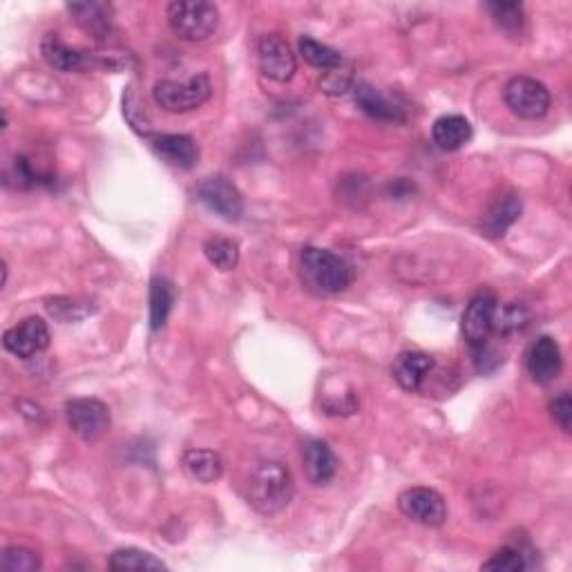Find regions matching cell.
<instances>
[{
	"mask_svg": "<svg viewBox=\"0 0 572 572\" xmlns=\"http://www.w3.org/2000/svg\"><path fill=\"white\" fill-rule=\"evenodd\" d=\"M488 12L492 14L497 25H501L503 30L508 32H517L521 30L523 21H526V14H523V5L521 3H488Z\"/></svg>",
	"mask_w": 572,
	"mask_h": 572,
	"instance_id": "cell-29",
	"label": "cell"
},
{
	"mask_svg": "<svg viewBox=\"0 0 572 572\" xmlns=\"http://www.w3.org/2000/svg\"><path fill=\"white\" fill-rule=\"evenodd\" d=\"M108 568L114 572H132V570L146 572V570H166V564L146 550L123 548L112 552Z\"/></svg>",
	"mask_w": 572,
	"mask_h": 572,
	"instance_id": "cell-23",
	"label": "cell"
},
{
	"mask_svg": "<svg viewBox=\"0 0 572 572\" xmlns=\"http://www.w3.org/2000/svg\"><path fill=\"white\" fill-rule=\"evenodd\" d=\"M526 367L530 378L539 385H548L557 380L564 367V358H561V349L555 338L541 336L532 342L526 356Z\"/></svg>",
	"mask_w": 572,
	"mask_h": 572,
	"instance_id": "cell-12",
	"label": "cell"
},
{
	"mask_svg": "<svg viewBox=\"0 0 572 572\" xmlns=\"http://www.w3.org/2000/svg\"><path fill=\"white\" fill-rule=\"evenodd\" d=\"M528 568L526 555H523L521 548L514 546H503L501 550L494 552V555L483 561L481 570H494V572H521Z\"/></svg>",
	"mask_w": 572,
	"mask_h": 572,
	"instance_id": "cell-28",
	"label": "cell"
},
{
	"mask_svg": "<svg viewBox=\"0 0 572 572\" xmlns=\"http://www.w3.org/2000/svg\"><path fill=\"white\" fill-rule=\"evenodd\" d=\"M0 568L5 572H36L41 570V557L23 546H9L0 557Z\"/></svg>",
	"mask_w": 572,
	"mask_h": 572,
	"instance_id": "cell-27",
	"label": "cell"
},
{
	"mask_svg": "<svg viewBox=\"0 0 572 572\" xmlns=\"http://www.w3.org/2000/svg\"><path fill=\"white\" fill-rule=\"evenodd\" d=\"M204 255L219 271H233L240 262V246L228 237H211L204 242Z\"/></svg>",
	"mask_w": 572,
	"mask_h": 572,
	"instance_id": "cell-25",
	"label": "cell"
},
{
	"mask_svg": "<svg viewBox=\"0 0 572 572\" xmlns=\"http://www.w3.org/2000/svg\"><path fill=\"white\" fill-rule=\"evenodd\" d=\"M528 322L530 311L526 304L510 302L497 309V316H494V333H499V336H514V333H521L526 329Z\"/></svg>",
	"mask_w": 572,
	"mask_h": 572,
	"instance_id": "cell-26",
	"label": "cell"
},
{
	"mask_svg": "<svg viewBox=\"0 0 572 572\" xmlns=\"http://www.w3.org/2000/svg\"><path fill=\"white\" fill-rule=\"evenodd\" d=\"M170 30L184 41H204L217 30L219 12L208 0H181L166 9Z\"/></svg>",
	"mask_w": 572,
	"mask_h": 572,
	"instance_id": "cell-3",
	"label": "cell"
},
{
	"mask_svg": "<svg viewBox=\"0 0 572 572\" xmlns=\"http://www.w3.org/2000/svg\"><path fill=\"white\" fill-rule=\"evenodd\" d=\"M41 54L45 63L50 68L59 70V72H83L92 68V59L85 56L79 50H72L70 45H65L59 34H45V38L41 41Z\"/></svg>",
	"mask_w": 572,
	"mask_h": 572,
	"instance_id": "cell-16",
	"label": "cell"
},
{
	"mask_svg": "<svg viewBox=\"0 0 572 572\" xmlns=\"http://www.w3.org/2000/svg\"><path fill=\"white\" fill-rule=\"evenodd\" d=\"M148 146L164 164L190 170L199 159V146L188 135H148Z\"/></svg>",
	"mask_w": 572,
	"mask_h": 572,
	"instance_id": "cell-13",
	"label": "cell"
},
{
	"mask_svg": "<svg viewBox=\"0 0 572 572\" xmlns=\"http://www.w3.org/2000/svg\"><path fill=\"white\" fill-rule=\"evenodd\" d=\"M550 414L555 418V423L564 429L566 434H570V427H572V400L570 396L564 392L559 394L555 400L550 403Z\"/></svg>",
	"mask_w": 572,
	"mask_h": 572,
	"instance_id": "cell-31",
	"label": "cell"
},
{
	"mask_svg": "<svg viewBox=\"0 0 572 572\" xmlns=\"http://www.w3.org/2000/svg\"><path fill=\"white\" fill-rule=\"evenodd\" d=\"M302 275L309 286H313L318 293L336 295L347 291L351 282H354V271L351 266L342 260L340 255L331 253L327 249H318V246H307L300 255Z\"/></svg>",
	"mask_w": 572,
	"mask_h": 572,
	"instance_id": "cell-2",
	"label": "cell"
},
{
	"mask_svg": "<svg viewBox=\"0 0 572 572\" xmlns=\"http://www.w3.org/2000/svg\"><path fill=\"white\" fill-rule=\"evenodd\" d=\"M211 79L206 74H195L188 81H157L152 88V99L166 112L184 114L202 108L211 97Z\"/></svg>",
	"mask_w": 572,
	"mask_h": 572,
	"instance_id": "cell-4",
	"label": "cell"
},
{
	"mask_svg": "<svg viewBox=\"0 0 572 572\" xmlns=\"http://www.w3.org/2000/svg\"><path fill=\"white\" fill-rule=\"evenodd\" d=\"M320 88L327 94H345L351 88V74L342 72L340 68L324 72L320 79Z\"/></svg>",
	"mask_w": 572,
	"mask_h": 572,
	"instance_id": "cell-32",
	"label": "cell"
},
{
	"mask_svg": "<svg viewBox=\"0 0 572 572\" xmlns=\"http://www.w3.org/2000/svg\"><path fill=\"white\" fill-rule=\"evenodd\" d=\"M523 211V202L517 193H503L494 199L488 211L483 213L481 231L488 237H503L505 231L517 222Z\"/></svg>",
	"mask_w": 572,
	"mask_h": 572,
	"instance_id": "cell-15",
	"label": "cell"
},
{
	"mask_svg": "<svg viewBox=\"0 0 572 572\" xmlns=\"http://www.w3.org/2000/svg\"><path fill=\"white\" fill-rule=\"evenodd\" d=\"M3 345L9 354L18 358H34L50 347V329H47V322L41 318H27L5 331Z\"/></svg>",
	"mask_w": 572,
	"mask_h": 572,
	"instance_id": "cell-11",
	"label": "cell"
},
{
	"mask_svg": "<svg viewBox=\"0 0 572 572\" xmlns=\"http://www.w3.org/2000/svg\"><path fill=\"white\" fill-rule=\"evenodd\" d=\"M398 508L407 519L421 523L425 528H438L443 526L447 519V505L445 499L432 488H409L398 497Z\"/></svg>",
	"mask_w": 572,
	"mask_h": 572,
	"instance_id": "cell-9",
	"label": "cell"
},
{
	"mask_svg": "<svg viewBox=\"0 0 572 572\" xmlns=\"http://www.w3.org/2000/svg\"><path fill=\"white\" fill-rule=\"evenodd\" d=\"M432 139L441 150L456 152L470 143L472 123L461 114H445V117H438L434 121Z\"/></svg>",
	"mask_w": 572,
	"mask_h": 572,
	"instance_id": "cell-18",
	"label": "cell"
},
{
	"mask_svg": "<svg viewBox=\"0 0 572 572\" xmlns=\"http://www.w3.org/2000/svg\"><path fill=\"white\" fill-rule=\"evenodd\" d=\"M47 311H50V316L56 318L59 322H79L85 316H90L92 309L85 307V304L70 300V298H54V300H47Z\"/></svg>",
	"mask_w": 572,
	"mask_h": 572,
	"instance_id": "cell-30",
	"label": "cell"
},
{
	"mask_svg": "<svg viewBox=\"0 0 572 572\" xmlns=\"http://www.w3.org/2000/svg\"><path fill=\"white\" fill-rule=\"evenodd\" d=\"M354 97L358 108L367 114V117L376 121H403V112L398 106H394L392 101L385 99L374 85L369 83H358L354 88Z\"/></svg>",
	"mask_w": 572,
	"mask_h": 572,
	"instance_id": "cell-20",
	"label": "cell"
},
{
	"mask_svg": "<svg viewBox=\"0 0 572 572\" xmlns=\"http://www.w3.org/2000/svg\"><path fill=\"white\" fill-rule=\"evenodd\" d=\"M175 304V291L173 284L166 278H152L150 282V329L159 331L166 327V322L170 318V311H173Z\"/></svg>",
	"mask_w": 572,
	"mask_h": 572,
	"instance_id": "cell-22",
	"label": "cell"
},
{
	"mask_svg": "<svg viewBox=\"0 0 572 572\" xmlns=\"http://www.w3.org/2000/svg\"><path fill=\"white\" fill-rule=\"evenodd\" d=\"M197 199L208 211L226 222H240L244 215V199L240 190L226 177H208L197 186Z\"/></svg>",
	"mask_w": 572,
	"mask_h": 572,
	"instance_id": "cell-8",
	"label": "cell"
},
{
	"mask_svg": "<svg viewBox=\"0 0 572 572\" xmlns=\"http://www.w3.org/2000/svg\"><path fill=\"white\" fill-rule=\"evenodd\" d=\"M497 309L499 300L490 289L479 291L476 295H472L470 302H467L461 318V329L465 342L472 349V354L483 347H488L490 336L494 333V316H497Z\"/></svg>",
	"mask_w": 572,
	"mask_h": 572,
	"instance_id": "cell-6",
	"label": "cell"
},
{
	"mask_svg": "<svg viewBox=\"0 0 572 572\" xmlns=\"http://www.w3.org/2000/svg\"><path fill=\"white\" fill-rule=\"evenodd\" d=\"M434 369V358L423 351H403L394 360V380L405 389V392H418L427 380V376L432 374Z\"/></svg>",
	"mask_w": 572,
	"mask_h": 572,
	"instance_id": "cell-14",
	"label": "cell"
},
{
	"mask_svg": "<svg viewBox=\"0 0 572 572\" xmlns=\"http://www.w3.org/2000/svg\"><path fill=\"white\" fill-rule=\"evenodd\" d=\"M74 21L94 38H106L112 30V7L106 3H72L68 5Z\"/></svg>",
	"mask_w": 572,
	"mask_h": 572,
	"instance_id": "cell-19",
	"label": "cell"
},
{
	"mask_svg": "<svg viewBox=\"0 0 572 572\" xmlns=\"http://www.w3.org/2000/svg\"><path fill=\"white\" fill-rule=\"evenodd\" d=\"M304 472L313 485H327L338 472V459L324 441H309L302 450Z\"/></svg>",
	"mask_w": 572,
	"mask_h": 572,
	"instance_id": "cell-17",
	"label": "cell"
},
{
	"mask_svg": "<svg viewBox=\"0 0 572 572\" xmlns=\"http://www.w3.org/2000/svg\"><path fill=\"white\" fill-rule=\"evenodd\" d=\"M295 483L284 463L269 461L255 467L249 481V501L262 514H275L291 503Z\"/></svg>",
	"mask_w": 572,
	"mask_h": 572,
	"instance_id": "cell-1",
	"label": "cell"
},
{
	"mask_svg": "<svg viewBox=\"0 0 572 572\" xmlns=\"http://www.w3.org/2000/svg\"><path fill=\"white\" fill-rule=\"evenodd\" d=\"M65 416L76 436L94 443L110 429V409L97 398H74L65 405Z\"/></svg>",
	"mask_w": 572,
	"mask_h": 572,
	"instance_id": "cell-7",
	"label": "cell"
},
{
	"mask_svg": "<svg viewBox=\"0 0 572 572\" xmlns=\"http://www.w3.org/2000/svg\"><path fill=\"white\" fill-rule=\"evenodd\" d=\"M257 59H260V70L271 81L286 83L298 72V61L291 45L278 34H266L257 43Z\"/></svg>",
	"mask_w": 572,
	"mask_h": 572,
	"instance_id": "cell-10",
	"label": "cell"
},
{
	"mask_svg": "<svg viewBox=\"0 0 572 572\" xmlns=\"http://www.w3.org/2000/svg\"><path fill=\"white\" fill-rule=\"evenodd\" d=\"M184 467L199 483H215L224 474L222 456L213 450H186Z\"/></svg>",
	"mask_w": 572,
	"mask_h": 572,
	"instance_id": "cell-21",
	"label": "cell"
},
{
	"mask_svg": "<svg viewBox=\"0 0 572 572\" xmlns=\"http://www.w3.org/2000/svg\"><path fill=\"white\" fill-rule=\"evenodd\" d=\"M503 101L519 119L535 121L546 117L550 110V92L532 76H514L503 88Z\"/></svg>",
	"mask_w": 572,
	"mask_h": 572,
	"instance_id": "cell-5",
	"label": "cell"
},
{
	"mask_svg": "<svg viewBox=\"0 0 572 572\" xmlns=\"http://www.w3.org/2000/svg\"><path fill=\"white\" fill-rule=\"evenodd\" d=\"M300 54L309 65H313V68H318V70H324V72L336 70L342 65V54L338 50H333V47H329V45L318 43L316 38H311V36L300 38Z\"/></svg>",
	"mask_w": 572,
	"mask_h": 572,
	"instance_id": "cell-24",
	"label": "cell"
}]
</instances>
